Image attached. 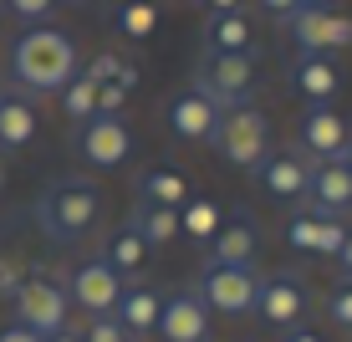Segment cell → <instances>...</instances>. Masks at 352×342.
Returning a JSON list of instances; mask_svg holds the SVG:
<instances>
[{
	"label": "cell",
	"mask_w": 352,
	"mask_h": 342,
	"mask_svg": "<svg viewBox=\"0 0 352 342\" xmlns=\"http://www.w3.org/2000/svg\"><path fill=\"white\" fill-rule=\"evenodd\" d=\"M250 179H256V189L265 194V200H276V204H286V210H296V204H307L311 158L301 153V149H271L256 169H250Z\"/></svg>",
	"instance_id": "ba28073f"
},
{
	"label": "cell",
	"mask_w": 352,
	"mask_h": 342,
	"mask_svg": "<svg viewBox=\"0 0 352 342\" xmlns=\"http://www.w3.org/2000/svg\"><path fill=\"white\" fill-rule=\"evenodd\" d=\"M128 225L143 235V246L148 250H159V246H174L179 240V210H168V204H133V215H128Z\"/></svg>",
	"instance_id": "603a6c76"
},
{
	"label": "cell",
	"mask_w": 352,
	"mask_h": 342,
	"mask_svg": "<svg viewBox=\"0 0 352 342\" xmlns=\"http://www.w3.org/2000/svg\"><path fill=\"white\" fill-rule=\"evenodd\" d=\"M0 342H41V337H36L31 327H21V322H6L0 327Z\"/></svg>",
	"instance_id": "d6a6232c"
},
{
	"label": "cell",
	"mask_w": 352,
	"mask_h": 342,
	"mask_svg": "<svg viewBox=\"0 0 352 342\" xmlns=\"http://www.w3.org/2000/svg\"><path fill=\"white\" fill-rule=\"evenodd\" d=\"M311 312V286L301 271H271L261 276V291H256V317L265 327H276V332H291V327H301Z\"/></svg>",
	"instance_id": "52a82bcc"
},
{
	"label": "cell",
	"mask_w": 352,
	"mask_h": 342,
	"mask_svg": "<svg viewBox=\"0 0 352 342\" xmlns=\"http://www.w3.org/2000/svg\"><path fill=\"white\" fill-rule=\"evenodd\" d=\"M159 307H164V297L153 286H143V281H123V297H118L113 317L123 322L128 342H143V337L159 332Z\"/></svg>",
	"instance_id": "d6986e66"
},
{
	"label": "cell",
	"mask_w": 352,
	"mask_h": 342,
	"mask_svg": "<svg viewBox=\"0 0 352 342\" xmlns=\"http://www.w3.org/2000/svg\"><path fill=\"white\" fill-rule=\"evenodd\" d=\"M56 6H62V0H0V10L16 16V21H26V26H41Z\"/></svg>",
	"instance_id": "f1b7e54d"
},
{
	"label": "cell",
	"mask_w": 352,
	"mask_h": 342,
	"mask_svg": "<svg viewBox=\"0 0 352 342\" xmlns=\"http://www.w3.org/2000/svg\"><path fill=\"white\" fill-rule=\"evenodd\" d=\"M286 246L291 250H301V255H327L332 261L337 246L347 240V220L342 215H322V210H311V204H296V210L286 215Z\"/></svg>",
	"instance_id": "7c38bea8"
},
{
	"label": "cell",
	"mask_w": 352,
	"mask_h": 342,
	"mask_svg": "<svg viewBox=\"0 0 352 342\" xmlns=\"http://www.w3.org/2000/svg\"><path fill=\"white\" fill-rule=\"evenodd\" d=\"M113 31L123 41H148L159 31V6L153 0H118L113 6Z\"/></svg>",
	"instance_id": "d4e9b609"
},
{
	"label": "cell",
	"mask_w": 352,
	"mask_h": 342,
	"mask_svg": "<svg viewBox=\"0 0 352 342\" xmlns=\"http://www.w3.org/2000/svg\"><path fill=\"white\" fill-rule=\"evenodd\" d=\"M210 307L199 301V291L194 286H179L164 297L159 307V337L164 342H210Z\"/></svg>",
	"instance_id": "9a60e30c"
},
{
	"label": "cell",
	"mask_w": 352,
	"mask_h": 342,
	"mask_svg": "<svg viewBox=\"0 0 352 342\" xmlns=\"http://www.w3.org/2000/svg\"><path fill=\"white\" fill-rule=\"evenodd\" d=\"M97 215H102V189H97L92 179H82V174H67V179H56V184H46L41 200H36V225H41V235L62 240V246L87 235L97 225Z\"/></svg>",
	"instance_id": "7a4b0ae2"
},
{
	"label": "cell",
	"mask_w": 352,
	"mask_h": 342,
	"mask_svg": "<svg viewBox=\"0 0 352 342\" xmlns=\"http://www.w3.org/2000/svg\"><path fill=\"white\" fill-rule=\"evenodd\" d=\"M194 291L210 312L220 317H250L256 312V291H261V271L256 266H220L204 261L199 276H194Z\"/></svg>",
	"instance_id": "277c9868"
},
{
	"label": "cell",
	"mask_w": 352,
	"mask_h": 342,
	"mask_svg": "<svg viewBox=\"0 0 352 342\" xmlns=\"http://www.w3.org/2000/svg\"><path fill=\"white\" fill-rule=\"evenodd\" d=\"M194 87L210 97L220 113H230V107H250V103H256V92H261L256 52H245V56H214V52H199Z\"/></svg>",
	"instance_id": "3957f363"
},
{
	"label": "cell",
	"mask_w": 352,
	"mask_h": 342,
	"mask_svg": "<svg viewBox=\"0 0 352 342\" xmlns=\"http://www.w3.org/2000/svg\"><path fill=\"white\" fill-rule=\"evenodd\" d=\"M286 36H291V46L296 52H307V56H332V52H342V46H352V16H342V10H311V6H301L296 16L286 21Z\"/></svg>",
	"instance_id": "9c48e42d"
},
{
	"label": "cell",
	"mask_w": 352,
	"mask_h": 342,
	"mask_svg": "<svg viewBox=\"0 0 352 342\" xmlns=\"http://www.w3.org/2000/svg\"><path fill=\"white\" fill-rule=\"evenodd\" d=\"M72 143H77V153L87 158L92 169H118L133 158V128L123 118H87V123L72 128Z\"/></svg>",
	"instance_id": "8fae6325"
},
{
	"label": "cell",
	"mask_w": 352,
	"mask_h": 342,
	"mask_svg": "<svg viewBox=\"0 0 352 342\" xmlns=\"http://www.w3.org/2000/svg\"><path fill=\"white\" fill-rule=\"evenodd\" d=\"M199 46H204V52H214V56H245V52H256V26H250L245 10H220V16H204Z\"/></svg>",
	"instance_id": "ffe728a7"
},
{
	"label": "cell",
	"mask_w": 352,
	"mask_h": 342,
	"mask_svg": "<svg viewBox=\"0 0 352 342\" xmlns=\"http://www.w3.org/2000/svg\"><path fill=\"white\" fill-rule=\"evenodd\" d=\"M204 261H220V266H256L261 261V225L250 210H235L220 220V230L210 235L204 246Z\"/></svg>",
	"instance_id": "2e32d148"
},
{
	"label": "cell",
	"mask_w": 352,
	"mask_h": 342,
	"mask_svg": "<svg viewBox=\"0 0 352 342\" xmlns=\"http://www.w3.org/2000/svg\"><path fill=\"white\" fill-rule=\"evenodd\" d=\"M332 261H337V271H342V276H352V225H347V240L337 246V255H332Z\"/></svg>",
	"instance_id": "836d02e7"
},
{
	"label": "cell",
	"mask_w": 352,
	"mask_h": 342,
	"mask_svg": "<svg viewBox=\"0 0 352 342\" xmlns=\"http://www.w3.org/2000/svg\"><path fill=\"white\" fill-rule=\"evenodd\" d=\"M62 113L72 118V128L87 123V118H97V82L87 77V72H77V77L62 87Z\"/></svg>",
	"instance_id": "4316f807"
},
{
	"label": "cell",
	"mask_w": 352,
	"mask_h": 342,
	"mask_svg": "<svg viewBox=\"0 0 352 342\" xmlns=\"http://www.w3.org/2000/svg\"><path fill=\"white\" fill-rule=\"evenodd\" d=\"M67 6H97V0H67Z\"/></svg>",
	"instance_id": "60d3db41"
},
{
	"label": "cell",
	"mask_w": 352,
	"mask_h": 342,
	"mask_svg": "<svg viewBox=\"0 0 352 342\" xmlns=\"http://www.w3.org/2000/svg\"><path fill=\"white\" fill-rule=\"evenodd\" d=\"M77 72V41L56 26H26L10 46V82L26 97H62Z\"/></svg>",
	"instance_id": "6da1fadb"
},
{
	"label": "cell",
	"mask_w": 352,
	"mask_h": 342,
	"mask_svg": "<svg viewBox=\"0 0 352 342\" xmlns=\"http://www.w3.org/2000/svg\"><path fill=\"white\" fill-rule=\"evenodd\" d=\"M0 189H6V158H0Z\"/></svg>",
	"instance_id": "ab89813d"
},
{
	"label": "cell",
	"mask_w": 352,
	"mask_h": 342,
	"mask_svg": "<svg viewBox=\"0 0 352 342\" xmlns=\"http://www.w3.org/2000/svg\"><path fill=\"white\" fill-rule=\"evenodd\" d=\"M214 149H220L225 164H235V169H256L265 153H271V123H265V113L256 103L250 107H230V113H220V128H214Z\"/></svg>",
	"instance_id": "8992f818"
},
{
	"label": "cell",
	"mask_w": 352,
	"mask_h": 342,
	"mask_svg": "<svg viewBox=\"0 0 352 342\" xmlns=\"http://www.w3.org/2000/svg\"><path fill=\"white\" fill-rule=\"evenodd\" d=\"M307 204L322 210V215H347L352 210V169L342 158H317V164H311Z\"/></svg>",
	"instance_id": "ac0fdd59"
},
{
	"label": "cell",
	"mask_w": 352,
	"mask_h": 342,
	"mask_svg": "<svg viewBox=\"0 0 352 342\" xmlns=\"http://www.w3.org/2000/svg\"><path fill=\"white\" fill-rule=\"evenodd\" d=\"M0 92H6V77H0Z\"/></svg>",
	"instance_id": "b9f144b4"
},
{
	"label": "cell",
	"mask_w": 352,
	"mask_h": 342,
	"mask_svg": "<svg viewBox=\"0 0 352 342\" xmlns=\"http://www.w3.org/2000/svg\"><path fill=\"white\" fill-rule=\"evenodd\" d=\"M133 189H138L143 204H168V210H184V204L194 200V194H189V179L179 174L174 164H148V169H138Z\"/></svg>",
	"instance_id": "44dd1931"
},
{
	"label": "cell",
	"mask_w": 352,
	"mask_h": 342,
	"mask_svg": "<svg viewBox=\"0 0 352 342\" xmlns=\"http://www.w3.org/2000/svg\"><path fill=\"white\" fill-rule=\"evenodd\" d=\"M36 128H41V118H36V97L6 87L0 92V149H26L36 138Z\"/></svg>",
	"instance_id": "7402d4cb"
},
{
	"label": "cell",
	"mask_w": 352,
	"mask_h": 342,
	"mask_svg": "<svg viewBox=\"0 0 352 342\" xmlns=\"http://www.w3.org/2000/svg\"><path fill=\"white\" fill-rule=\"evenodd\" d=\"M301 6H311V10H332L337 0H301Z\"/></svg>",
	"instance_id": "74e56055"
},
{
	"label": "cell",
	"mask_w": 352,
	"mask_h": 342,
	"mask_svg": "<svg viewBox=\"0 0 352 342\" xmlns=\"http://www.w3.org/2000/svg\"><path fill=\"white\" fill-rule=\"evenodd\" d=\"M337 158H342V164L352 169V138H347V149H342V153H337Z\"/></svg>",
	"instance_id": "f35d334b"
},
{
	"label": "cell",
	"mask_w": 352,
	"mask_h": 342,
	"mask_svg": "<svg viewBox=\"0 0 352 342\" xmlns=\"http://www.w3.org/2000/svg\"><path fill=\"white\" fill-rule=\"evenodd\" d=\"M327 322L352 332V276H342L332 291H327Z\"/></svg>",
	"instance_id": "83f0119b"
},
{
	"label": "cell",
	"mask_w": 352,
	"mask_h": 342,
	"mask_svg": "<svg viewBox=\"0 0 352 342\" xmlns=\"http://www.w3.org/2000/svg\"><path fill=\"white\" fill-rule=\"evenodd\" d=\"M67 297H72V307H82L87 317H113L118 297H123V276H118L113 266H107V255L97 250L67 276Z\"/></svg>",
	"instance_id": "30bf717a"
},
{
	"label": "cell",
	"mask_w": 352,
	"mask_h": 342,
	"mask_svg": "<svg viewBox=\"0 0 352 342\" xmlns=\"http://www.w3.org/2000/svg\"><path fill=\"white\" fill-rule=\"evenodd\" d=\"M210 6V16H220V10H245V0H204Z\"/></svg>",
	"instance_id": "d590c367"
},
{
	"label": "cell",
	"mask_w": 352,
	"mask_h": 342,
	"mask_svg": "<svg viewBox=\"0 0 352 342\" xmlns=\"http://www.w3.org/2000/svg\"><path fill=\"white\" fill-rule=\"evenodd\" d=\"M256 6H261V16H265V21L286 26V21L296 16V10H301V0H256Z\"/></svg>",
	"instance_id": "1f68e13d"
},
{
	"label": "cell",
	"mask_w": 352,
	"mask_h": 342,
	"mask_svg": "<svg viewBox=\"0 0 352 342\" xmlns=\"http://www.w3.org/2000/svg\"><path fill=\"white\" fill-rule=\"evenodd\" d=\"M82 342H128V332H123L118 317H92V322L82 327Z\"/></svg>",
	"instance_id": "f546056e"
},
{
	"label": "cell",
	"mask_w": 352,
	"mask_h": 342,
	"mask_svg": "<svg viewBox=\"0 0 352 342\" xmlns=\"http://www.w3.org/2000/svg\"><path fill=\"white\" fill-rule=\"evenodd\" d=\"M10 307H16V322H21V327H31L36 337H52V332H62L67 317H72L67 281H56V276H46V271H31V276L16 286Z\"/></svg>",
	"instance_id": "5b68a950"
},
{
	"label": "cell",
	"mask_w": 352,
	"mask_h": 342,
	"mask_svg": "<svg viewBox=\"0 0 352 342\" xmlns=\"http://www.w3.org/2000/svg\"><path fill=\"white\" fill-rule=\"evenodd\" d=\"M102 255H107V266H113L118 276H138L143 271V261H148V246H143V235L133 225H118L113 235H107V246H102Z\"/></svg>",
	"instance_id": "cb8c5ba5"
},
{
	"label": "cell",
	"mask_w": 352,
	"mask_h": 342,
	"mask_svg": "<svg viewBox=\"0 0 352 342\" xmlns=\"http://www.w3.org/2000/svg\"><path fill=\"white\" fill-rule=\"evenodd\" d=\"M281 342H322L317 327H291V332H281Z\"/></svg>",
	"instance_id": "e575fe53"
},
{
	"label": "cell",
	"mask_w": 352,
	"mask_h": 342,
	"mask_svg": "<svg viewBox=\"0 0 352 342\" xmlns=\"http://www.w3.org/2000/svg\"><path fill=\"white\" fill-rule=\"evenodd\" d=\"M164 123H168V133H174L179 143H210L214 128H220V107L189 82V87H179L174 97H168Z\"/></svg>",
	"instance_id": "5bb4252c"
},
{
	"label": "cell",
	"mask_w": 352,
	"mask_h": 342,
	"mask_svg": "<svg viewBox=\"0 0 352 342\" xmlns=\"http://www.w3.org/2000/svg\"><path fill=\"white\" fill-rule=\"evenodd\" d=\"M286 82H291V92H296L301 103H332V97L342 92V67H337L332 56L296 52V62L286 67Z\"/></svg>",
	"instance_id": "e0dca14e"
},
{
	"label": "cell",
	"mask_w": 352,
	"mask_h": 342,
	"mask_svg": "<svg viewBox=\"0 0 352 342\" xmlns=\"http://www.w3.org/2000/svg\"><path fill=\"white\" fill-rule=\"evenodd\" d=\"M41 342H82V332H72V327H62V332H52V337H41Z\"/></svg>",
	"instance_id": "8d00e7d4"
},
{
	"label": "cell",
	"mask_w": 352,
	"mask_h": 342,
	"mask_svg": "<svg viewBox=\"0 0 352 342\" xmlns=\"http://www.w3.org/2000/svg\"><path fill=\"white\" fill-rule=\"evenodd\" d=\"M347 138H352V128H347V118L337 113L332 103H307L301 107V118H296V149L317 164V158H337L347 149Z\"/></svg>",
	"instance_id": "4fadbf2b"
},
{
	"label": "cell",
	"mask_w": 352,
	"mask_h": 342,
	"mask_svg": "<svg viewBox=\"0 0 352 342\" xmlns=\"http://www.w3.org/2000/svg\"><path fill=\"white\" fill-rule=\"evenodd\" d=\"M220 220H225L220 204H214V200H199V194H194L184 210H179V235H189V240H199V246H210V235L220 230Z\"/></svg>",
	"instance_id": "484cf974"
},
{
	"label": "cell",
	"mask_w": 352,
	"mask_h": 342,
	"mask_svg": "<svg viewBox=\"0 0 352 342\" xmlns=\"http://www.w3.org/2000/svg\"><path fill=\"white\" fill-rule=\"evenodd\" d=\"M128 87H118V82H102V87H97V113L102 118H123V107H128Z\"/></svg>",
	"instance_id": "4dcf8cb0"
}]
</instances>
